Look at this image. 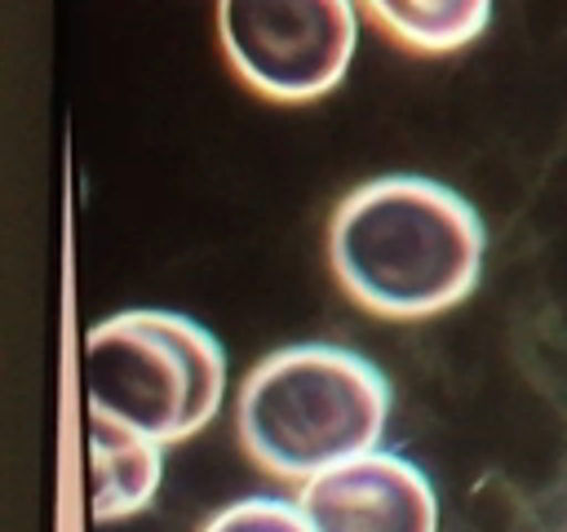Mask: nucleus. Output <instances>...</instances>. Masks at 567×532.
<instances>
[{
  "mask_svg": "<svg viewBox=\"0 0 567 532\" xmlns=\"http://www.w3.org/2000/svg\"><path fill=\"white\" fill-rule=\"evenodd\" d=\"M310 532H439V497L421 466L372 448L301 483Z\"/></svg>",
  "mask_w": 567,
  "mask_h": 532,
  "instance_id": "obj_5",
  "label": "nucleus"
},
{
  "mask_svg": "<svg viewBox=\"0 0 567 532\" xmlns=\"http://www.w3.org/2000/svg\"><path fill=\"white\" fill-rule=\"evenodd\" d=\"M337 284L381 319H430L465 301L483 270V222L443 182L394 173L354 186L328 222Z\"/></svg>",
  "mask_w": 567,
  "mask_h": 532,
  "instance_id": "obj_1",
  "label": "nucleus"
},
{
  "mask_svg": "<svg viewBox=\"0 0 567 532\" xmlns=\"http://www.w3.org/2000/svg\"><path fill=\"white\" fill-rule=\"evenodd\" d=\"M385 421V372L332 341H297L266 355L235 403L244 452L266 474L297 483L381 448Z\"/></svg>",
  "mask_w": 567,
  "mask_h": 532,
  "instance_id": "obj_2",
  "label": "nucleus"
},
{
  "mask_svg": "<svg viewBox=\"0 0 567 532\" xmlns=\"http://www.w3.org/2000/svg\"><path fill=\"white\" fill-rule=\"evenodd\" d=\"M226 395V350L190 315L142 306L84 332V403L155 443L199 434Z\"/></svg>",
  "mask_w": 567,
  "mask_h": 532,
  "instance_id": "obj_3",
  "label": "nucleus"
},
{
  "mask_svg": "<svg viewBox=\"0 0 567 532\" xmlns=\"http://www.w3.org/2000/svg\"><path fill=\"white\" fill-rule=\"evenodd\" d=\"M164 479V443L89 412V510L97 523L142 514Z\"/></svg>",
  "mask_w": 567,
  "mask_h": 532,
  "instance_id": "obj_6",
  "label": "nucleus"
},
{
  "mask_svg": "<svg viewBox=\"0 0 567 532\" xmlns=\"http://www.w3.org/2000/svg\"><path fill=\"white\" fill-rule=\"evenodd\" d=\"M199 532H310L297 501L279 497H244L226 510H217Z\"/></svg>",
  "mask_w": 567,
  "mask_h": 532,
  "instance_id": "obj_8",
  "label": "nucleus"
},
{
  "mask_svg": "<svg viewBox=\"0 0 567 532\" xmlns=\"http://www.w3.org/2000/svg\"><path fill=\"white\" fill-rule=\"evenodd\" d=\"M217 40L230 71L270 102L332 93L354 58V0H217Z\"/></svg>",
  "mask_w": 567,
  "mask_h": 532,
  "instance_id": "obj_4",
  "label": "nucleus"
},
{
  "mask_svg": "<svg viewBox=\"0 0 567 532\" xmlns=\"http://www.w3.org/2000/svg\"><path fill=\"white\" fill-rule=\"evenodd\" d=\"M496 0H359V9L408 53H461L487 31Z\"/></svg>",
  "mask_w": 567,
  "mask_h": 532,
  "instance_id": "obj_7",
  "label": "nucleus"
}]
</instances>
